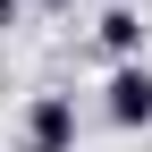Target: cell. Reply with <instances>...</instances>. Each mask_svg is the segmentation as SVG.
Masks as SVG:
<instances>
[{"label": "cell", "mask_w": 152, "mask_h": 152, "mask_svg": "<svg viewBox=\"0 0 152 152\" xmlns=\"http://www.w3.org/2000/svg\"><path fill=\"white\" fill-rule=\"evenodd\" d=\"M42 9H76V0H42Z\"/></svg>", "instance_id": "obj_5"}, {"label": "cell", "mask_w": 152, "mask_h": 152, "mask_svg": "<svg viewBox=\"0 0 152 152\" xmlns=\"http://www.w3.org/2000/svg\"><path fill=\"white\" fill-rule=\"evenodd\" d=\"M17 17H26V0H0V34H9V26H17Z\"/></svg>", "instance_id": "obj_4"}, {"label": "cell", "mask_w": 152, "mask_h": 152, "mask_svg": "<svg viewBox=\"0 0 152 152\" xmlns=\"http://www.w3.org/2000/svg\"><path fill=\"white\" fill-rule=\"evenodd\" d=\"M102 118H110V127H152V68H144V59H118V68H110Z\"/></svg>", "instance_id": "obj_1"}, {"label": "cell", "mask_w": 152, "mask_h": 152, "mask_svg": "<svg viewBox=\"0 0 152 152\" xmlns=\"http://www.w3.org/2000/svg\"><path fill=\"white\" fill-rule=\"evenodd\" d=\"M26 152H76V93H34L26 102Z\"/></svg>", "instance_id": "obj_2"}, {"label": "cell", "mask_w": 152, "mask_h": 152, "mask_svg": "<svg viewBox=\"0 0 152 152\" xmlns=\"http://www.w3.org/2000/svg\"><path fill=\"white\" fill-rule=\"evenodd\" d=\"M144 34H152V26H144L135 9H102V26H93V42H102L110 59H144Z\"/></svg>", "instance_id": "obj_3"}]
</instances>
